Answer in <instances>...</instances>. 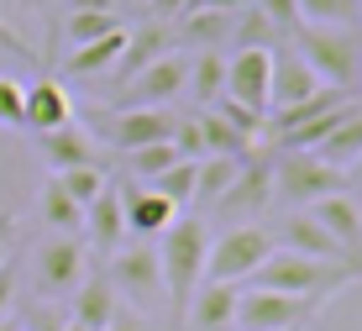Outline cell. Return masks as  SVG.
<instances>
[{
  "instance_id": "obj_1",
  "label": "cell",
  "mask_w": 362,
  "mask_h": 331,
  "mask_svg": "<svg viewBox=\"0 0 362 331\" xmlns=\"http://www.w3.org/2000/svg\"><path fill=\"white\" fill-rule=\"evenodd\" d=\"M205 252H210V226L199 215H173V226L158 237V269H163V300L173 321L199 284H205Z\"/></svg>"
},
{
  "instance_id": "obj_2",
  "label": "cell",
  "mask_w": 362,
  "mask_h": 331,
  "mask_svg": "<svg viewBox=\"0 0 362 331\" xmlns=\"http://www.w3.org/2000/svg\"><path fill=\"white\" fill-rule=\"evenodd\" d=\"M362 269L357 263H331V258H305V252L273 247L263 263H257L252 284L257 289H279V295H305V300H331L336 289L357 284Z\"/></svg>"
},
{
  "instance_id": "obj_3",
  "label": "cell",
  "mask_w": 362,
  "mask_h": 331,
  "mask_svg": "<svg viewBox=\"0 0 362 331\" xmlns=\"http://www.w3.org/2000/svg\"><path fill=\"white\" fill-rule=\"evenodd\" d=\"M105 279H110V289H116V300H132V310L136 315H153V310H163V269H158V247L153 242H121L116 252L105 258Z\"/></svg>"
},
{
  "instance_id": "obj_4",
  "label": "cell",
  "mask_w": 362,
  "mask_h": 331,
  "mask_svg": "<svg viewBox=\"0 0 362 331\" xmlns=\"http://www.w3.org/2000/svg\"><path fill=\"white\" fill-rule=\"evenodd\" d=\"M279 247L273 232H263L257 221H236L226 226L221 237H210V252H205V284H242V279L257 274V263Z\"/></svg>"
},
{
  "instance_id": "obj_5",
  "label": "cell",
  "mask_w": 362,
  "mask_h": 331,
  "mask_svg": "<svg viewBox=\"0 0 362 331\" xmlns=\"http://www.w3.org/2000/svg\"><path fill=\"white\" fill-rule=\"evenodd\" d=\"M299 58L310 63V74H315L320 84H331V90H346V84H357V63H362V37L357 32H341V27H299Z\"/></svg>"
},
{
  "instance_id": "obj_6",
  "label": "cell",
  "mask_w": 362,
  "mask_h": 331,
  "mask_svg": "<svg viewBox=\"0 0 362 331\" xmlns=\"http://www.w3.org/2000/svg\"><path fill=\"white\" fill-rule=\"evenodd\" d=\"M346 189L341 169L320 163L315 152H279L273 158V206H315L320 195H336Z\"/></svg>"
},
{
  "instance_id": "obj_7",
  "label": "cell",
  "mask_w": 362,
  "mask_h": 331,
  "mask_svg": "<svg viewBox=\"0 0 362 331\" xmlns=\"http://www.w3.org/2000/svg\"><path fill=\"white\" fill-rule=\"evenodd\" d=\"M326 300H305V295H279V289H242L236 295V331H299L320 315Z\"/></svg>"
},
{
  "instance_id": "obj_8",
  "label": "cell",
  "mask_w": 362,
  "mask_h": 331,
  "mask_svg": "<svg viewBox=\"0 0 362 331\" xmlns=\"http://www.w3.org/2000/svg\"><path fill=\"white\" fill-rule=\"evenodd\" d=\"M184 74H189V58L184 53H168L158 63H147L142 74L121 79L110 90V111H136V106H173V95H184Z\"/></svg>"
},
{
  "instance_id": "obj_9",
  "label": "cell",
  "mask_w": 362,
  "mask_h": 331,
  "mask_svg": "<svg viewBox=\"0 0 362 331\" xmlns=\"http://www.w3.org/2000/svg\"><path fill=\"white\" fill-rule=\"evenodd\" d=\"M179 116L168 106H136V111H105L95 121L100 142H110L116 152H132V147H147V142H168Z\"/></svg>"
},
{
  "instance_id": "obj_10",
  "label": "cell",
  "mask_w": 362,
  "mask_h": 331,
  "mask_svg": "<svg viewBox=\"0 0 362 331\" xmlns=\"http://www.w3.org/2000/svg\"><path fill=\"white\" fill-rule=\"evenodd\" d=\"M84 258H90V247H84L79 237H53L37 247V263H32V279H37V295H74L84 279Z\"/></svg>"
},
{
  "instance_id": "obj_11",
  "label": "cell",
  "mask_w": 362,
  "mask_h": 331,
  "mask_svg": "<svg viewBox=\"0 0 362 331\" xmlns=\"http://www.w3.org/2000/svg\"><path fill=\"white\" fill-rule=\"evenodd\" d=\"M268 84H273V47H236L226 58V100L268 116Z\"/></svg>"
},
{
  "instance_id": "obj_12",
  "label": "cell",
  "mask_w": 362,
  "mask_h": 331,
  "mask_svg": "<svg viewBox=\"0 0 362 331\" xmlns=\"http://www.w3.org/2000/svg\"><path fill=\"white\" fill-rule=\"evenodd\" d=\"M273 206V158H257L247 152L236 179L226 184V195L216 200V215H231V221H247V215L268 211Z\"/></svg>"
},
{
  "instance_id": "obj_13",
  "label": "cell",
  "mask_w": 362,
  "mask_h": 331,
  "mask_svg": "<svg viewBox=\"0 0 362 331\" xmlns=\"http://www.w3.org/2000/svg\"><path fill=\"white\" fill-rule=\"evenodd\" d=\"M305 211L331 232V242L341 247V258L362 269V200L346 195V189H336V195H320L315 206H305Z\"/></svg>"
},
{
  "instance_id": "obj_14",
  "label": "cell",
  "mask_w": 362,
  "mask_h": 331,
  "mask_svg": "<svg viewBox=\"0 0 362 331\" xmlns=\"http://www.w3.org/2000/svg\"><path fill=\"white\" fill-rule=\"evenodd\" d=\"M79 242H84V247H95L100 258H110V252L127 242V215H121V189H116V184H105L90 206H84Z\"/></svg>"
},
{
  "instance_id": "obj_15",
  "label": "cell",
  "mask_w": 362,
  "mask_h": 331,
  "mask_svg": "<svg viewBox=\"0 0 362 331\" xmlns=\"http://www.w3.org/2000/svg\"><path fill=\"white\" fill-rule=\"evenodd\" d=\"M121 215H127V237H163L173 226V215H179V206H173L168 195H158L153 184H127L121 189Z\"/></svg>"
},
{
  "instance_id": "obj_16",
  "label": "cell",
  "mask_w": 362,
  "mask_h": 331,
  "mask_svg": "<svg viewBox=\"0 0 362 331\" xmlns=\"http://www.w3.org/2000/svg\"><path fill=\"white\" fill-rule=\"evenodd\" d=\"M320 90V79L310 74V63L299 58V47H273V84H268V111H289L299 100Z\"/></svg>"
},
{
  "instance_id": "obj_17",
  "label": "cell",
  "mask_w": 362,
  "mask_h": 331,
  "mask_svg": "<svg viewBox=\"0 0 362 331\" xmlns=\"http://www.w3.org/2000/svg\"><path fill=\"white\" fill-rule=\"evenodd\" d=\"M168 43H173V27H168V21H153V16H147L142 27H127V47H121L116 69H110V74H116V84L132 79V74H142L147 63H158V58L168 53Z\"/></svg>"
},
{
  "instance_id": "obj_18",
  "label": "cell",
  "mask_w": 362,
  "mask_h": 331,
  "mask_svg": "<svg viewBox=\"0 0 362 331\" xmlns=\"http://www.w3.org/2000/svg\"><path fill=\"white\" fill-rule=\"evenodd\" d=\"M236 295H242L236 284H199L189 295V305H184L179 326H189V331H226L236 321Z\"/></svg>"
},
{
  "instance_id": "obj_19",
  "label": "cell",
  "mask_w": 362,
  "mask_h": 331,
  "mask_svg": "<svg viewBox=\"0 0 362 331\" xmlns=\"http://www.w3.org/2000/svg\"><path fill=\"white\" fill-rule=\"evenodd\" d=\"M21 95H27V132L32 137H42V132H53V126H69L74 121V100H69L64 84L37 79V84H21Z\"/></svg>"
},
{
  "instance_id": "obj_20",
  "label": "cell",
  "mask_w": 362,
  "mask_h": 331,
  "mask_svg": "<svg viewBox=\"0 0 362 331\" xmlns=\"http://www.w3.org/2000/svg\"><path fill=\"white\" fill-rule=\"evenodd\" d=\"M273 242H279V247H289V252H305V258H331V263H346V258H341V247L331 242V232H326V226H320L310 211H289Z\"/></svg>"
},
{
  "instance_id": "obj_21",
  "label": "cell",
  "mask_w": 362,
  "mask_h": 331,
  "mask_svg": "<svg viewBox=\"0 0 362 331\" xmlns=\"http://www.w3.org/2000/svg\"><path fill=\"white\" fill-rule=\"evenodd\" d=\"M116 310H121V300H116V289H110V279L105 274H84L79 289H74V315L69 321H79L84 331H105L116 321Z\"/></svg>"
},
{
  "instance_id": "obj_22",
  "label": "cell",
  "mask_w": 362,
  "mask_h": 331,
  "mask_svg": "<svg viewBox=\"0 0 362 331\" xmlns=\"http://www.w3.org/2000/svg\"><path fill=\"white\" fill-rule=\"evenodd\" d=\"M37 152L47 158V169H79V163H100L95 158V142H90V132L84 126H53V132H42L37 137Z\"/></svg>"
},
{
  "instance_id": "obj_23",
  "label": "cell",
  "mask_w": 362,
  "mask_h": 331,
  "mask_svg": "<svg viewBox=\"0 0 362 331\" xmlns=\"http://www.w3.org/2000/svg\"><path fill=\"white\" fill-rule=\"evenodd\" d=\"M121 47H127V27L95 37V43H79V47H69L64 74H74V79H84V74H110V69H116V58H121Z\"/></svg>"
},
{
  "instance_id": "obj_24",
  "label": "cell",
  "mask_w": 362,
  "mask_h": 331,
  "mask_svg": "<svg viewBox=\"0 0 362 331\" xmlns=\"http://www.w3.org/2000/svg\"><path fill=\"white\" fill-rule=\"evenodd\" d=\"M226 32H231V16H226V11H210V6H194V11H184V16L173 21V37L189 43L194 53H199V47H221Z\"/></svg>"
},
{
  "instance_id": "obj_25",
  "label": "cell",
  "mask_w": 362,
  "mask_h": 331,
  "mask_svg": "<svg viewBox=\"0 0 362 331\" xmlns=\"http://www.w3.org/2000/svg\"><path fill=\"white\" fill-rule=\"evenodd\" d=\"M37 215H42L47 226H53L58 237H79V226H84V211L69 200V189L47 174L42 179V189H37Z\"/></svg>"
},
{
  "instance_id": "obj_26",
  "label": "cell",
  "mask_w": 362,
  "mask_h": 331,
  "mask_svg": "<svg viewBox=\"0 0 362 331\" xmlns=\"http://www.w3.org/2000/svg\"><path fill=\"white\" fill-rule=\"evenodd\" d=\"M184 90H189L199 106H210V100H221L226 90V58L216 53V47H199L189 58V74H184Z\"/></svg>"
},
{
  "instance_id": "obj_27",
  "label": "cell",
  "mask_w": 362,
  "mask_h": 331,
  "mask_svg": "<svg viewBox=\"0 0 362 331\" xmlns=\"http://www.w3.org/2000/svg\"><path fill=\"white\" fill-rule=\"evenodd\" d=\"M357 152H362V106L352 111V116H341V126H336L326 142L315 147V158H320V163H331V169H352Z\"/></svg>"
},
{
  "instance_id": "obj_28",
  "label": "cell",
  "mask_w": 362,
  "mask_h": 331,
  "mask_svg": "<svg viewBox=\"0 0 362 331\" xmlns=\"http://www.w3.org/2000/svg\"><path fill=\"white\" fill-rule=\"evenodd\" d=\"M199 142H205V158H247V152H252L257 142H247L242 132H231L226 121L216 116V111H199Z\"/></svg>"
},
{
  "instance_id": "obj_29",
  "label": "cell",
  "mask_w": 362,
  "mask_h": 331,
  "mask_svg": "<svg viewBox=\"0 0 362 331\" xmlns=\"http://www.w3.org/2000/svg\"><path fill=\"white\" fill-rule=\"evenodd\" d=\"M116 27H127V21H121V11L74 6L69 21H64V37H69V47H79V43H95V37H105V32H116Z\"/></svg>"
},
{
  "instance_id": "obj_30",
  "label": "cell",
  "mask_w": 362,
  "mask_h": 331,
  "mask_svg": "<svg viewBox=\"0 0 362 331\" xmlns=\"http://www.w3.org/2000/svg\"><path fill=\"white\" fill-rule=\"evenodd\" d=\"M242 158H199L194 163V206H216L226 195V184L236 179Z\"/></svg>"
},
{
  "instance_id": "obj_31",
  "label": "cell",
  "mask_w": 362,
  "mask_h": 331,
  "mask_svg": "<svg viewBox=\"0 0 362 331\" xmlns=\"http://www.w3.org/2000/svg\"><path fill=\"white\" fill-rule=\"evenodd\" d=\"M226 43H236V47H273V43H279V32H273V21L263 16V11L247 0L242 11H231V32H226Z\"/></svg>"
},
{
  "instance_id": "obj_32",
  "label": "cell",
  "mask_w": 362,
  "mask_h": 331,
  "mask_svg": "<svg viewBox=\"0 0 362 331\" xmlns=\"http://www.w3.org/2000/svg\"><path fill=\"white\" fill-rule=\"evenodd\" d=\"M357 6H362V0H299V21H305V27L357 32Z\"/></svg>"
},
{
  "instance_id": "obj_33",
  "label": "cell",
  "mask_w": 362,
  "mask_h": 331,
  "mask_svg": "<svg viewBox=\"0 0 362 331\" xmlns=\"http://www.w3.org/2000/svg\"><path fill=\"white\" fill-rule=\"evenodd\" d=\"M121 163H127V174H132V179L153 184L158 174L168 169V163H179V152H173V142H147V147H132V152H121Z\"/></svg>"
},
{
  "instance_id": "obj_34",
  "label": "cell",
  "mask_w": 362,
  "mask_h": 331,
  "mask_svg": "<svg viewBox=\"0 0 362 331\" xmlns=\"http://www.w3.org/2000/svg\"><path fill=\"white\" fill-rule=\"evenodd\" d=\"M53 179L69 189V200H74L79 211H84V206H90V200L100 195V189L110 184V179H105V163H79V169H58Z\"/></svg>"
},
{
  "instance_id": "obj_35",
  "label": "cell",
  "mask_w": 362,
  "mask_h": 331,
  "mask_svg": "<svg viewBox=\"0 0 362 331\" xmlns=\"http://www.w3.org/2000/svg\"><path fill=\"white\" fill-rule=\"evenodd\" d=\"M153 189H158V195H168L179 211H189V206H194V163H189V158L168 163V169L153 179Z\"/></svg>"
},
{
  "instance_id": "obj_36",
  "label": "cell",
  "mask_w": 362,
  "mask_h": 331,
  "mask_svg": "<svg viewBox=\"0 0 362 331\" xmlns=\"http://www.w3.org/2000/svg\"><path fill=\"white\" fill-rule=\"evenodd\" d=\"M205 111H216V116L221 121H226L231 126V132H242L247 137V142H263V132H268V116H257V111H247V106H236V100H226V95H221V100H210V106Z\"/></svg>"
},
{
  "instance_id": "obj_37",
  "label": "cell",
  "mask_w": 362,
  "mask_h": 331,
  "mask_svg": "<svg viewBox=\"0 0 362 331\" xmlns=\"http://www.w3.org/2000/svg\"><path fill=\"white\" fill-rule=\"evenodd\" d=\"M0 126L27 132V95H21V79H11V74H0Z\"/></svg>"
},
{
  "instance_id": "obj_38",
  "label": "cell",
  "mask_w": 362,
  "mask_h": 331,
  "mask_svg": "<svg viewBox=\"0 0 362 331\" xmlns=\"http://www.w3.org/2000/svg\"><path fill=\"white\" fill-rule=\"evenodd\" d=\"M252 6L273 21V32H279V37H294L299 32V0H252Z\"/></svg>"
},
{
  "instance_id": "obj_39",
  "label": "cell",
  "mask_w": 362,
  "mask_h": 331,
  "mask_svg": "<svg viewBox=\"0 0 362 331\" xmlns=\"http://www.w3.org/2000/svg\"><path fill=\"white\" fill-rule=\"evenodd\" d=\"M194 6H199V0H147V16H153V21H168V27H173V21H179L184 11H194Z\"/></svg>"
},
{
  "instance_id": "obj_40",
  "label": "cell",
  "mask_w": 362,
  "mask_h": 331,
  "mask_svg": "<svg viewBox=\"0 0 362 331\" xmlns=\"http://www.w3.org/2000/svg\"><path fill=\"white\" fill-rule=\"evenodd\" d=\"M11 305H16V258L0 263V321L11 315Z\"/></svg>"
},
{
  "instance_id": "obj_41",
  "label": "cell",
  "mask_w": 362,
  "mask_h": 331,
  "mask_svg": "<svg viewBox=\"0 0 362 331\" xmlns=\"http://www.w3.org/2000/svg\"><path fill=\"white\" fill-rule=\"evenodd\" d=\"M11 252H16V215L0 211V263H11Z\"/></svg>"
},
{
  "instance_id": "obj_42",
  "label": "cell",
  "mask_w": 362,
  "mask_h": 331,
  "mask_svg": "<svg viewBox=\"0 0 362 331\" xmlns=\"http://www.w3.org/2000/svg\"><path fill=\"white\" fill-rule=\"evenodd\" d=\"M105 331H147V321H142L136 310H132V315H127V310H116V321H110Z\"/></svg>"
},
{
  "instance_id": "obj_43",
  "label": "cell",
  "mask_w": 362,
  "mask_h": 331,
  "mask_svg": "<svg viewBox=\"0 0 362 331\" xmlns=\"http://www.w3.org/2000/svg\"><path fill=\"white\" fill-rule=\"evenodd\" d=\"M74 6H105V11H116L121 0H74Z\"/></svg>"
},
{
  "instance_id": "obj_44",
  "label": "cell",
  "mask_w": 362,
  "mask_h": 331,
  "mask_svg": "<svg viewBox=\"0 0 362 331\" xmlns=\"http://www.w3.org/2000/svg\"><path fill=\"white\" fill-rule=\"evenodd\" d=\"M0 331H21V321H16V315H6V321H0Z\"/></svg>"
},
{
  "instance_id": "obj_45",
  "label": "cell",
  "mask_w": 362,
  "mask_h": 331,
  "mask_svg": "<svg viewBox=\"0 0 362 331\" xmlns=\"http://www.w3.org/2000/svg\"><path fill=\"white\" fill-rule=\"evenodd\" d=\"M58 331H84V326H79V321H64V326H58Z\"/></svg>"
},
{
  "instance_id": "obj_46",
  "label": "cell",
  "mask_w": 362,
  "mask_h": 331,
  "mask_svg": "<svg viewBox=\"0 0 362 331\" xmlns=\"http://www.w3.org/2000/svg\"><path fill=\"white\" fill-rule=\"evenodd\" d=\"M352 174H357V179H362V152H357V163H352Z\"/></svg>"
},
{
  "instance_id": "obj_47",
  "label": "cell",
  "mask_w": 362,
  "mask_h": 331,
  "mask_svg": "<svg viewBox=\"0 0 362 331\" xmlns=\"http://www.w3.org/2000/svg\"><path fill=\"white\" fill-rule=\"evenodd\" d=\"M357 27H362V6H357Z\"/></svg>"
},
{
  "instance_id": "obj_48",
  "label": "cell",
  "mask_w": 362,
  "mask_h": 331,
  "mask_svg": "<svg viewBox=\"0 0 362 331\" xmlns=\"http://www.w3.org/2000/svg\"><path fill=\"white\" fill-rule=\"evenodd\" d=\"M357 84H362V63H357Z\"/></svg>"
}]
</instances>
